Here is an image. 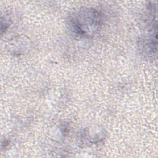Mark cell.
Instances as JSON below:
<instances>
[{
    "mask_svg": "<svg viewBox=\"0 0 158 158\" xmlns=\"http://www.w3.org/2000/svg\"><path fill=\"white\" fill-rule=\"evenodd\" d=\"M69 28L79 37L89 38L94 35L101 25L100 14L94 9L81 8L69 17Z\"/></svg>",
    "mask_w": 158,
    "mask_h": 158,
    "instance_id": "6da1fadb",
    "label": "cell"
}]
</instances>
